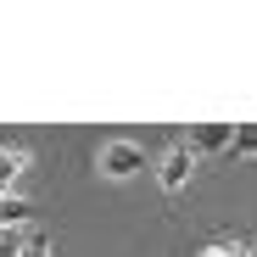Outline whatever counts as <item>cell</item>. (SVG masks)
<instances>
[{"label":"cell","instance_id":"cell-7","mask_svg":"<svg viewBox=\"0 0 257 257\" xmlns=\"http://www.w3.org/2000/svg\"><path fill=\"white\" fill-rule=\"evenodd\" d=\"M207 257H251V251H246L240 240H212V246H207Z\"/></svg>","mask_w":257,"mask_h":257},{"label":"cell","instance_id":"cell-2","mask_svg":"<svg viewBox=\"0 0 257 257\" xmlns=\"http://www.w3.org/2000/svg\"><path fill=\"white\" fill-rule=\"evenodd\" d=\"M190 174H196V151H190V146H174V151L162 157V168H157V179H162L168 196H179V190L190 185Z\"/></svg>","mask_w":257,"mask_h":257},{"label":"cell","instance_id":"cell-6","mask_svg":"<svg viewBox=\"0 0 257 257\" xmlns=\"http://www.w3.org/2000/svg\"><path fill=\"white\" fill-rule=\"evenodd\" d=\"M235 157H257V123H235Z\"/></svg>","mask_w":257,"mask_h":257},{"label":"cell","instance_id":"cell-9","mask_svg":"<svg viewBox=\"0 0 257 257\" xmlns=\"http://www.w3.org/2000/svg\"><path fill=\"white\" fill-rule=\"evenodd\" d=\"M23 257H51V246L39 240V235H28V240H23Z\"/></svg>","mask_w":257,"mask_h":257},{"label":"cell","instance_id":"cell-8","mask_svg":"<svg viewBox=\"0 0 257 257\" xmlns=\"http://www.w3.org/2000/svg\"><path fill=\"white\" fill-rule=\"evenodd\" d=\"M0 257H23V240H17V235H6V229H0Z\"/></svg>","mask_w":257,"mask_h":257},{"label":"cell","instance_id":"cell-10","mask_svg":"<svg viewBox=\"0 0 257 257\" xmlns=\"http://www.w3.org/2000/svg\"><path fill=\"white\" fill-rule=\"evenodd\" d=\"M0 157H6V151H0Z\"/></svg>","mask_w":257,"mask_h":257},{"label":"cell","instance_id":"cell-3","mask_svg":"<svg viewBox=\"0 0 257 257\" xmlns=\"http://www.w3.org/2000/svg\"><path fill=\"white\" fill-rule=\"evenodd\" d=\"M224 146H235V123H196L190 128V151H224Z\"/></svg>","mask_w":257,"mask_h":257},{"label":"cell","instance_id":"cell-5","mask_svg":"<svg viewBox=\"0 0 257 257\" xmlns=\"http://www.w3.org/2000/svg\"><path fill=\"white\" fill-rule=\"evenodd\" d=\"M28 168V151H6L0 157V196H12V179Z\"/></svg>","mask_w":257,"mask_h":257},{"label":"cell","instance_id":"cell-1","mask_svg":"<svg viewBox=\"0 0 257 257\" xmlns=\"http://www.w3.org/2000/svg\"><path fill=\"white\" fill-rule=\"evenodd\" d=\"M140 168H146V151H140L135 140H112V146L101 151V174H106V179H135Z\"/></svg>","mask_w":257,"mask_h":257},{"label":"cell","instance_id":"cell-4","mask_svg":"<svg viewBox=\"0 0 257 257\" xmlns=\"http://www.w3.org/2000/svg\"><path fill=\"white\" fill-rule=\"evenodd\" d=\"M28 218H34V201L28 196H0V229H6V235H17Z\"/></svg>","mask_w":257,"mask_h":257}]
</instances>
